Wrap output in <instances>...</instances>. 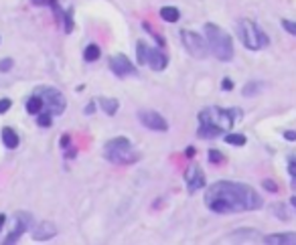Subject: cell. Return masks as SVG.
<instances>
[{"label":"cell","mask_w":296,"mask_h":245,"mask_svg":"<svg viewBox=\"0 0 296 245\" xmlns=\"http://www.w3.org/2000/svg\"><path fill=\"white\" fill-rule=\"evenodd\" d=\"M205 205L209 211L217 215H232V213H246V211L262 209L264 198L250 184L219 180L207 188Z\"/></svg>","instance_id":"obj_1"},{"label":"cell","mask_w":296,"mask_h":245,"mask_svg":"<svg viewBox=\"0 0 296 245\" xmlns=\"http://www.w3.org/2000/svg\"><path fill=\"white\" fill-rule=\"evenodd\" d=\"M238 116H240V110H224V108H215V106L201 110L197 136L203 140H213L217 136H226V132L234 128V122Z\"/></svg>","instance_id":"obj_2"},{"label":"cell","mask_w":296,"mask_h":245,"mask_svg":"<svg viewBox=\"0 0 296 245\" xmlns=\"http://www.w3.org/2000/svg\"><path fill=\"white\" fill-rule=\"evenodd\" d=\"M203 30H205V38H207L209 51L219 61H224V63L232 61L234 59V40H232V36L224 28H221V26H217L213 22H207L203 26Z\"/></svg>","instance_id":"obj_3"},{"label":"cell","mask_w":296,"mask_h":245,"mask_svg":"<svg viewBox=\"0 0 296 245\" xmlns=\"http://www.w3.org/2000/svg\"><path fill=\"white\" fill-rule=\"evenodd\" d=\"M104 156H106V160L114 162V164H134L138 160V152L132 148V142L124 136L110 140L104 146Z\"/></svg>","instance_id":"obj_4"},{"label":"cell","mask_w":296,"mask_h":245,"mask_svg":"<svg viewBox=\"0 0 296 245\" xmlns=\"http://www.w3.org/2000/svg\"><path fill=\"white\" fill-rule=\"evenodd\" d=\"M238 34H240V40L244 43V47L250 51H260L270 45V36L250 18H242L238 22Z\"/></svg>","instance_id":"obj_5"},{"label":"cell","mask_w":296,"mask_h":245,"mask_svg":"<svg viewBox=\"0 0 296 245\" xmlns=\"http://www.w3.org/2000/svg\"><path fill=\"white\" fill-rule=\"evenodd\" d=\"M34 94L41 96V100H43V104H45V110L51 112L53 116H61V114L65 112L67 100H65V96H63L59 90L49 88V86H41V88L34 90Z\"/></svg>","instance_id":"obj_6"},{"label":"cell","mask_w":296,"mask_h":245,"mask_svg":"<svg viewBox=\"0 0 296 245\" xmlns=\"http://www.w3.org/2000/svg\"><path fill=\"white\" fill-rule=\"evenodd\" d=\"M180 40L184 49H187L189 55H193L195 59H205L209 55V45H207V38H203L201 34L189 30V28H182L180 30Z\"/></svg>","instance_id":"obj_7"},{"label":"cell","mask_w":296,"mask_h":245,"mask_svg":"<svg viewBox=\"0 0 296 245\" xmlns=\"http://www.w3.org/2000/svg\"><path fill=\"white\" fill-rule=\"evenodd\" d=\"M14 221H16V225H14V229L6 235V239L2 241L4 245H12V243H16V241L20 239L22 233H26V231L32 229V215H30V213L18 211V213H14Z\"/></svg>","instance_id":"obj_8"},{"label":"cell","mask_w":296,"mask_h":245,"mask_svg":"<svg viewBox=\"0 0 296 245\" xmlns=\"http://www.w3.org/2000/svg\"><path fill=\"white\" fill-rule=\"evenodd\" d=\"M138 120L144 124V128L152 132H168V122L154 110H142L138 112Z\"/></svg>","instance_id":"obj_9"},{"label":"cell","mask_w":296,"mask_h":245,"mask_svg":"<svg viewBox=\"0 0 296 245\" xmlns=\"http://www.w3.org/2000/svg\"><path fill=\"white\" fill-rule=\"evenodd\" d=\"M110 69H112V73L116 77H134L138 75V69L134 67V63L126 57V55H114V57H110Z\"/></svg>","instance_id":"obj_10"},{"label":"cell","mask_w":296,"mask_h":245,"mask_svg":"<svg viewBox=\"0 0 296 245\" xmlns=\"http://www.w3.org/2000/svg\"><path fill=\"white\" fill-rule=\"evenodd\" d=\"M184 182H187V190L189 192H197V190H201L205 186V174H203L199 164H195V162H193V164H189L187 172H184Z\"/></svg>","instance_id":"obj_11"},{"label":"cell","mask_w":296,"mask_h":245,"mask_svg":"<svg viewBox=\"0 0 296 245\" xmlns=\"http://www.w3.org/2000/svg\"><path fill=\"white\" fill-rule=\"evenodd\" d=\"M146 65L152 71H164L168 65V57L160 51V49H150L148 47V55H146Z\"/></svg>","instance_id":"obj_12"},{"label":"cell","mask_w":296,"mask_h":245,"mask_svg":"<svg viewBox=\"0 0 296 245\" xmlns=\"http://www.w3.org/2000/svg\"><path fill=\"white\" fill-rule=\"evenodd\" d=\"M55 235H57V227L53 223H39L32 229V239L34 241H47V239H51Z\"/></svg>","instance_id":"obj_13"},{"label":"cell","mask_w":296,"mask_h":245,"mask_svg":"<svg viewBox=\"0 0 296 245\" xmlns=\"http://www.w3.org/2000/svg\"><path fill=\"white\" fill-rule=\"evenodd\" d=\"M266 245H296V233H272V235H266L264 241Z\"/></svg>","instance_id":"obj_14"},{"label":"cell","mask_w":296,"mask_h":245,"mask_svg":"<svg viewBox=\"0 0 296 245\" xmlns=\"http://www.w3.org/2000/svg\"><path fill=\"white\" fill-rule=\"evenodd\" d=\"M2 142H4V146H6L8 150H14V148L18 146V134H16L10 126H4V128H2Z\"/></svg>","instance_id":"obj_15"},{"label":"cell","mask_w":296,"mask_h":245,"mask_svg":"<svg viewBox=\"0 0 296 245\" xmlns=\"http://www.w3.org/2000/svg\"><path fill=\"white\" fill-rule=\"evenodd\" d=\"M45 110V104H43V100H41V96H30L28 100H26V112L28 114H32V116H39L41 112Z\"/></svg>","instance_id":"obj_16"},{"label":"cell","mask_w":296,"mask_h":245,"mask_svg":"<svg viewBox=\"0 0 296 245\" xmlns=\"http://www.w3.org/2000/svg\"><path fill=\"white\" fill-rule=\"evenodd\" d=\"M100 106L108 116H114L118 112V108H120V102L116 98H100Z\"/></svg>","instance_id":"obj_17"},{"label":"cell","mask_w":296,"mask_h":245,"mask_svg":"<svg viewBox=\"0 0 296 245\" xmlns=\"http://www.w3.org/2000/svg\"><path fill=\"white\" fill-rule=\"evenodd\" d=\"M264 88H266V86L262 84V81H256V79H254V81H250V84H246V86H244L242 94H244L246 98H254V96L260 94Z\"/></svg>","instance_id":"obj_18"},{"label":"cell","mask_w":296,"mask_h":245,"mask_svg":"<svg viewBox=\"0 0 296 245\" xmlns=\"http://www.w3.org/2000/svg\"><path fill=\"white\" fill-rule=\"evenodd\" d=\"M160 18L166 20V22H176V20L180 18V12H178V8H174V6H162V8H160Z\"/></svg>","instance_id":"obj_19"},{"label":"cell","mask_w":296,"mask_h":245,"mask_svg":"<svg viewBox=\"0 0 296 245\" xmlns=\"http://www.w3.org/2000/svg\"><path fill=\"white\" fill-rule=\"evenodd\" d=\"M100 57H102V49H100V45L92 43V45L86 47V51H84V59H86V61L94 63V61H98Z\"/></svg>","instance_id":"obj_20"},{"label":"cell","mask_w":296,"mask_h":245,"mask_svg":"<svg viewBox=\"0 0 296 245\" xmlns=\"http://www.w3.org/2000/svg\"><path fill=\"white\" fill-rule=\"evenodd\" d=\"M260 233H258L256 229H238V231H234L230 237L232 239H242V241H248V239H252V237H258Z\"/></svg>","instance_id":"obj_21"},{"label":"cell","mask_w":296,"mask_h":245,"mask_svg":"<svg viewBox=\"0 0 296 245\" xmlns=\"http://www.w3.org/2000/svg\"><path fill=\"white\" fill-rule=\"evenodd\" d=\"M146 55H148V45L144 43V40H138L136 43V57H138L140 65H146Z\"/></svg>","instance_id":"obj_22"},{"label":"cell","mask_w":296,"mask_h":245,"mask_svg":"<svg viewBox=\"0 0 296 245\" xmlns=\"http://www.w3.org/2000/svg\"><path fill=\"white\" fill-rule=\"evenodd\" d=\"M61 24H63V30H65L67 34L73 30V8H71V6L63 12V22H61Z\"/></svg>","instance_id":"obj_23"},{"label":"cell","mask_w":296,"mask_h":245,"mask_svg":"<svg viewBox=\"0 0 296 245\" xmlns=\"http://www.w3.org/2000/svg\"><path fill=\"white\" fill-rule=\"evenodd\" d=\"M272 213L278 217V219H282V221H288V211H286V205H284V202H274V205H272Z\"/></svg>","instance_id":"obj_24"},{"label":"cell","mask_w":296,"mask_h":245,"mask_svg":"<svg viewBox=\"0 0 296 245\" xmlns=\"http://www.w3.org/2000/svg\"><path fill=\"white\" fill-rule=\"evenodd\" d=\"M36 124H39L41 128H51V124H53V114H51V112H41L39 118H36Z\"/></svg>","instance_id":"obj_25"},{"label":"cell","mask_w":296,"mask_h":245,"mask_svg":"<svg viewBox=\"0 0 296 245\" xmlns=\"http://www.w3.org/2000/svg\"><path fill=\"white\" fill-rule=\"evenodd\" d=\"M226 142L232 146H244L248 142V138L244 134H226Z\"/></svg>","instance_id":"obj_26"},{"label":"cell","mask_w":296,"mask_h":245,"mask_svg":"<svg viewBox=\"0 0 296 245\" xmlns=\"http://www.w3.org/2000/svg\"><path fill=\"white\" fill-rule=\"evenodd\" d=\"M207 158H209L211 164H221V162L226 160V156L221 154L219 150H209V152H207Z\"/></svg>","instance_id":"obj_27"},{"label":"cell","mask_w":296,"mask_h":245,"mask_svg":"<svg viewBox=\"0 0 296 245\" xmlns=\"http://www.w3.org/2000/svg\"><path fill=\"white\" fill-rule=\"evenodd\" d=\"M282 28L288 32V34H292V36H296V22L294 20H282Z\"/></svg>","instance_id":"obj_28"},{"label":"cell","mask_w":296,"mask_h":245,"mask_svg":"<svg viewBox=\"0 0 296 245\" xmlns=\"http://www.w3.org/2000/svg\"><path fill=\"white\" fill-rule=\"evenodd\" d=\"M262 186H264L268 192H278V184H276L272 178H266V180L262 182Z\"/></svg>","instance_id":"obj_29"},{"label":"cell","mask_w":296,"mask_h":245,"mask_svg":"<svg viewBox=\"0 0 296 245\" xmlns=\"http://www.w3.org/2000/svg\"><path fill=\"white\" fill-rule=\"evenodd\" d=\"M12 65H14V61H12V59H2V61H0V71L6 73V71H10V69H12Z\"/></svg>","instance_id":"obj_30"},{"label":"cell","mask_w":296,"mask_h":245,"mask_svg":"<svg viewBox=\"0 0 296 245\" xmlns=\"http://www.w3.org/2000/svg\"><path fill=\"white\" fill-rule=\"evenodd\" d=\"M10 106H12L10 100H0V114H6L10 110Z\"/></svg>","instance_id":"obj_31"},{"label":"cell","mask_w":296,"mask_h":245,"mask_svg":"<svg viewBox=\"0 0 296 245\" xmlns=\"http://www.w3.org/2000/svg\"><path fill=\"white\" fill-rule=\"evenodd\" d=\"M30 2L34 6H51L53 2H57V0H30Z\"/></svg>","instance_id":"obj_32"},{"label":"cell","mask_w":296,"mask_h":245,"mask_svg":"<svg viewBox=\"0 0 296 245\" xmlns=\"http://www.w3.org/2000/svg\"><path fill=\"white\" fill-rule=\"evenodd\" d=\"M221 88H224V90H228V92H230V90H234V81L226 77L224 81H221Z\"/></svg>","instance_id":"obj_33"},{"label":"cell","mask_w":296,"mask_h":245,"mask_svg":"<svg viewBox=\"0 0 296 245\" xmlns=\"http://www.w3.org/2000/svg\"><path fill=\"white\" fill-rule=\"evenodd\" d=\"M284 138H286L288 142H294V140H296V130H286V132H284Z\"/></svg>","instance_id":"obj_34"},{"label":"cell","mask_w":296,"mask_h":245,"mask_svg":"<svg viewBox=\"0 0 296 245\" xmlns=\"http://www.w3.org/2000/svg\"><path fill=\"white\" fill-rule=\"evenodd\" d=\"M94 110H96V102H90V104H88V108H86V114H88V116H92V114H94Z\"/></svg>","instance_id":"obj_35"},{"label":"cell","mask_w":296,"mask_h":245,"mask_svg":"<svg viewBox=\"0 0 296 245\" xmlns=\"http://www.w3.org/2000/svg\"><path fill=\"white\" fill-rule=\"evenodd\" d=\"M67 146H69V136L65 134V136L61 138V148H67Z\"/></svg>","instance_id":"obj_36"},{"label":"cell","mask_w":296,"mask_h":245,"mask_svg":"<svg viewBox=\"0 0 296 245\" xmlns=\"http://www.w3.org/2000/svg\"><path fill=\"white\" fill-rule=\"evenodd\" d=\"M288 168H296V156H290V162H288Z\"/></svg>","instance_id":"obj_37"},{"label":"cell","mask_w":296,"mask_h":245,"mask_svg":"<svg viewBox=\"0 0 296 245\" xmlns=\"http://www.w3.org/2000/svg\"><path fill=\"white\" fill-rule=\"evenodd\" d=\"M290 174H292V188H296V168H292Z\"/></svg>","instance_id":"obj_38"},{"label":"cell","mask_w":296,"mask_h":245,"mask_svg":"<svg viewBox=\"0 0 296 245\" xmlns=\"http://www.w3.org/2000/svg\"><path fill=\"white\" fill-rule=\"evenodd\" d=\"M195 152H197V150H195L193 146H189V148H187V156H189V158H193V156H195Z\"/></svg>","instance_id":"obj_39"},{"label":"cell","mask_w":296,"mask_h":245,"mask_svg":"<svg viewBox=\"0 0 296 245\" xmlns=\"http://www.w3.org/2000/svg\"><path fill=\"white\" fill-rule=\"evenodd\" d=\"M290 205H292V207H294V209H296V194H294V196H292V198H290Z\"/></svg>","instance_id":"obj_40"},{"label":"cell","mask_w":296,"mask_h":245,"mask_svg":"<svg viewBox=\"0 0 296 245\" xmlns=\"http://www.w3.org/2000/svg\"><path fill=\"white\" fill-rule=\"evenodd\" d=\"M4 221H6V217H4V215H0V229H2V225H4Z\"/></svg>","instance_id":"obj_41"}]
</instances>
